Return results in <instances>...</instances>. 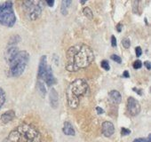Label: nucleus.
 <instances>
[{
	"label": "nucleus",
	"mask_w": 151,
	"mask_h": 142,
	"mask_svg": "<svg viewBox=\"0 0 151 142\" xmlns=\"http://www.w3.org/2000/svg\"><path fill=\"white\" fill-rule=\"evenodd\" d=\"M94 60L93 49L86 44L74 45L67 51V66L69 72H77L79 69L86 68Z\"/></svg>",
	"instance_id": "1"
},
{
	"label": "nucleus",
	"mask_w": 151,
	"mask_h": 142,
	"mask_svg": "<svg viewBox=\"0 0 151 142\" xmlns=\"http://www.w3.org/2000/svg\"><path fill=\"white\" fill-rule=\"evenodd\" d=\"M8 139L11 142H42V136L35 126L22 123L10 132Z\"/></svg>",
	"instance_id": "2"
},
{
	"label": "nucleus",
	"mask_w": 151,
	"mask_h": 142,
	"mask_svg": "<svg viewBox=\"0 0 151 142\" xmlns=\"http://www.w3.org/2000/svg\"><path fill=\"white\" fill-rule=\"evenodd\" d=\"M88 92V84L84 79H76L68 87L66 92L68 107L72 109L78 108L80 99Z\"/></svg>",
	"instance_id": "3"
},
{
	"label": "nucleus",
	"mask_w": 151,
	"mask_h": 142,
	"mask_svg": "<svg viewBox=\"0 0 151 142\" xmlns=\"http://www.w3.org/2000/svg\"><path fill=\"white\" fill-rule=\"evenodd\" d=\"M29 61V54L26 51H19L9 64V72L14 77H21Z\"/></svg>",
	"instance_id": "4"
},
{
	"label": "nucleus",
	"mask_w": 151,
	"mask_h": 142,
	"mask_svg": "<svg viewBox=\"0 0 151 142\" xmlns=\"http://www.w3.org/2000/svg\"><path fill=\"white\" fill-rule=\"evenodd\" d=\"M37 77L38 80L44 81L48 86H52L57 84V79L55 78L52 68L51 66L47 64V57L46 55H43L39 61L38 70H37Z\"/></svg>",
	"instance_id": "5"
},
{
	"label": "nucleus",
	"mask_w": 151,
	"mask_h": 142,
	"mask_svg": "<svg viewBox=\"0 0 151 142\" xmlns=\"http://www.w3.org/2000/svg\"><path fill=\"white\" fill-rule=\"evenodd\" d=\"M16 22V16L13 8L12 1H6L0 3V24L12 28Z\"/></svg>",
	"instance_id": "6"
},
{
	"label": "nucleus",
	"mask_w": 151,
	"mask_h": 142,
	"mask_svg": "<svg viewBox=\"0 0 151 142\" xmlns=\"http://www.w3.org/2000/svg\"><path fill=\"white\" fill-rule=\"evenodd\" d=\"M39 1H25L23 2V7L28 18L30 21L37 20L42 14V7Z\"/></svg>",
	"instance_id": "7"
},
{
	"label": "nucleus",
	"mask_w": 151,
	"mask_h": 142,
	"mask_svg": "<svg viewBox=\"0 0 151 142\" xmlns=\"http://www.w3.org/2000/svg\"><path fill=\"white\" fill-rule=\"evenodd\" d=\"M127 110L132 116H136L140 112V105L133 97H130L127 100Z\"/></svg>",
	"instance_id": "8"
},
{
	"label": "nucleus",
	"mask_w": 151,
	"mask_h": 142,
	"mask_svg": "<svg viewBox=\"0 0 151 142\" xmlns=\"http://www.w3.org/2000/svg\"><path fill=\"white\" fill-rule=\"evenodd\" d=\"M101 131H102V134L107 137V138H109L111 137L114 132H115V127H114V124L109 122V121H105L102 123V125H101Z\"/></svg>",
	"instance_id": "9"
},
{
	"label": "nucleus",
	"mask_w": 151,
	"mask_h": 142,
	"mask_svg": "<svg viewBox=\"0 0 151 142\" xmlns=\"http://www.w3.org/2000/svg\"><path fill=\"white\" fill-rule=\"evenodd\" d=\"M18 52H19V49L16 45H8L5 53V58H6V62L9 63L13 60V58L17 54Z\"/></svg>",
	"instance_id": "10"
},
{
	"label": "nucleus",
	"mask_w": 151,
	"mask_h": 142,
	"mask_svg": "<svg viewBox=\"0 0 151 142\" xmlns=\"http://www.w3.org/2000/svg\"><path fill=\"white\" fill-rule=\"evenodd\" d=\"M14 117H15V112L14 110H8V111H6L1 115L0 120H1L2 123L6 124L10 122H12L14 119Z\"/></svg>",
	"instance_id": "11"
},
{
	"label": "nucleus",
	"mask_w": 151,
	"mask_h": 142,
	"mask_svg": "<svg viewBox=\"0 0 151 142\" xmlns=\"http://www.w3.org/2000/svg\"><path fill=\"white\" fill-rule=\"evenodd\" d=\"M49 97H50V104H51V107L52 108H56L58 107L59 95H58V93L56 92V90L54 88H52L51 89Z\"/></svg>",
	"instance_id": "12"
},
{
	"label": "nucleus",
	"mask_w": 151,
	"mask_h": 142,
	"mask_svg": "<svg viewBox=\"0 0 151 142\" xmlns=\"http://www.w3.org/2000/svg\"><path fill=\"white\" fill-rule=\"evenodd\" d=\"M62 131L67 136H75V134H76L75 129L73 128L72 124L69 122H64Z\"/></svg>",
	"instance_id": "13"
},
{
	"label": "nucleus",
	"mask_w": 151,
	"mask_h": 142,
	"mask_svg": "<svg viewBox=\"0 0 151 142\" xmlns=\"http://www.w3.org/2000/svg\"><path fill=\"white\" fill-rule=\"evenodd\" d=\"M109 98H110L111 101L113 103H115V104H119L121 102V100H122V96H121V94H120V93L118 91L113 90L109 93Z\"/></svg>",
	"instance_id": "14"
},
{
	"label": "nucleus",
	"mask_w": 151,
	"mask_h": 142,
	"mask_svg": "<svg viewBox=\"0 0 151 142\" xmlns=\"http://www.w3.org/2000/svg\"><path fill=\"white\" fill-rule=\"evenodd\" d=\"M72 1L70 0H63L61 1V7H60V13L62 14V15H67L68 13V9L69 6H71Z\"/></svg>",
	"instance_id": "15"
},
{
	"label": "nucleus",
	"mask_w": 151,
	"mask_h": 142,
	"mask_svg": "<svg viewBox=\"0 0 151 142\" xmlns=\"http://www.w3.org/2000/svg\"><path fill=\"white\" fill-rule=\"evenodd\" d=\"M37 88H38V91H39L41 96L42 97H45V94H46V88H45L44 83L42 81H40V80L37 81Z\"/></svg>",
	"instance_id": "16"
},
{
	"label": "nucleus",
	"mask_w": 151,
	"mask_h": 142,
	"mask_svg": "<svg viewBox=\"0 0 151 142\" xmlns=\"http://www.w3.org/2000/svg\"><path fill=\"white\" fill-rule=\"evenodd\" d=\"M83 13H84V15H85L86 18L90 19V20H92V19L93 18V14L92 10H91L89 7H85L84 10H83Z\"/></svg>",
	"instance_id": "17"
},
{
	"label": "nucleus",
	"mask_w": 151,
	"mask_h": 142,
	"mask_svg": "<svg viewBox=\"0 0 151 142\" xmlns=\"http://www.w3.org/2000/svg\"><path fill=\"white\" fill-rule=\"evenodd\" d=\"M6 102V93L5 91L0 88V108H1Z\"/></svg>",
	"instance_id": "18"
},
{
	"label": "nucleus",
	"mask_w": 151,
	"mask_h": 142,
	"mask_svg": "<svg viewBox=\"0 0 151 142\" xmlns=\"http://www.w3.org/2000/svg\"><path fill=\"white\" fill-rule=\"evenodd\" d=\"M101 67H102L104 70H106V71H109V70L110 69L109 63L108 60H103L101 62Z\"/></svg>",
	"instance_id": "19"
},
{
	"label": "nucleus",
	"mask_w": 151,
	"mask_h": 142,
	"mask_svg": "<svg viewBox=\"0 0 151 142\" xmlns=\"http://www.w3.org/2000/svg\"><path fill=\"white\" fill-rule=\"evenodd\" d=\"M151 139V136L150 134L147 136V138H138L136 139H134L132 142H150Z\"/></svg>",
	"instance_id": "20"
},
{
	"label": "nucleus",
	"mask_w": 151,
	"mask_h": 142,
	"mask_svg": "<svg viewBox=\"0 0 151 142\" xmlns=\"http://www.w3.org/2000/svg\"><path fill=\"white\" fill-rule=\"evenodd\" d=\"M122 44H123V46H124L125 49H128V48L131 46L130 39H129V38H127V37H124V38L122 40Z\"/></svg>",
	"instance_id": "21"
},
{
	"label": "nucleus",
	"mask_w": 151,
	"mask_h": 142,
	"mask_svg": "<svg viewBox=\"0 0 151 142\" xmlns=\"http://www.w3.org/2000/svg\"><path fill=\"white\" fill-rule=\"evenodd\" d=\"M132 67H133L134 69H139L142 67V62L140 60H135L133 62V64H132Z\"/></svg>",
	"instance_id": "22"
},
{
	"label": "nucleus",
	"mask_w": 151,
	"mask_h": 142,
	"mask_svg": "<svg viewBox=\"0 0 151 142\" xmlns=\"http://www.w3.org/2000/svg\"><path fill=\"white\" fill-rule=\"evenodd\" d=\"M110 58H111V60H112L116 61V63H121V62H122V59H121V57H120V56H118V55H116V54H112Z\"/></svg>",
	"instance_id": "23"
},
{
	"label": "nucleus",
	"mask_w": 151,
	"mask_h": 142,
	"mask_svg": "<svg viewBox=\"0 0 151 142\" xmlns=\"http://www.w3.org/2000/svg\"><path fill=\"white\" fill-rule=\"evenodd\" d=\"M131 133V130L125 128V127H122L121 129V135L122 136H127V135H130Z\"/></svg>",
	"instance_id": "24"
},
{
	"label": "nucleus",
	"mask_w": 151,
	"mask_h": 142,
	"mask_svg": "<svg viewBox=\"0 0 151 142\" xmlns=\"http://www.w3.org/2000/svg\"><path fill=\"white\" fill-rule=\"evenodd\" d=\"M135 53H136V56H137V57H140V56H141V54H142V50H141V48H140L139 46H137V47L135 48Z\"/></svg>",
	"instance_id": "25"
},
{
	"label": "nucleus",
	"mask_w": 151,
	"mask_h": 142,
	"mask_svg": "<svg viewBox=\"0 0 151 142\" xmlns=\"http://www.w3.org/2000/svg\"><path fill=\"white\" fill-rule=\"evenodd\" d=\"M111 45H112V47H116V38L115 36L111 37Z\"/></svg>",
	"instance_id": "26"
},
{
	"label": "nucleus",
	"mask_w": 151,
	"mask_h": 142,
	"mask_svg": "<svg viewBox=\"0 0 151 142\" xmlns=\"http://www.w3.org/2000/svg\"><path fill=\"white\" fill-rule=\"evenodd\" d=\"M96 111H97V113H98L99 115H101V114L104 113V110H103L101 108H100V107H97V108H96Z\"/></svg>",
	"instance_id": "27"
},
{
	"label": "nucleus",
	"mask_w": 151,
	"mask_h": 142,
	"mask_svg": "<svg viewBox=\"0 0 151 142\" xmlns=\"http://www.w3.org/2000/svg\"><path fill=\"white\" fill-rule=\"evenodd\" d=\"M45 3H46L50 7H52L53 5H54V1H53V0H51V1H50V0H48V1H45Z\"/></svg>",
	"instance_id": "28"
},
{
	"label": "nucleus",
	"mask_w": 151,
	"mask_h": 142,
	"mask_svg": "<svg viewBox=\"0 0 151 142\" xmlns=\"http://www.w3.org/2000/svg\"><path fill=\"white\" fill-rule=\"evenodd\" d=\"M144 65L146 66V67H147V70H150L151 65H150V62H149V61H145V62H144Z\"/></svg>",
	"instance_id": "29"
},
{
	"label": "nucleus",
	"mask_w": 151,
	"mask_h": 142,
	"mask_svg": "<svg viewBox=\"0 0 151 142\" xmlns=\"http://www.w3.org/2000/svg\"><path fill=\"white\" fill-rule=\"evenodd\" d=\"M123 77H125V78H128V77H130V74H129V72L127 70H125L124 72L123 73Z\"/></svg>",
	"instance_id": "30"
},
{
	"label": "nucleus",
	"mask_w": 151,
	"mask_h": 142,
	"mask_svg": "<svg viewBox=\"0 0 151 142\" xmlns=\"http://www.w3.org/2000/svg\"><path fill=\"white\" fill-rule=\"evenodd\" d=\"M122 24L121 23H118L117 24V26H116V30H117V32H121L122 31Z\"/></svg>",
	"instance_id": "31"
},
{
	"label": "nucleus",
	"mask_w": 151,
	"mask_h": 142,
	"mask_svg": "<svg viewBox=\"0 0 151 142\" xmlns=\"http://www.w3.org/2000/svg\"><path fill=\"white\" fill-rule=\"evenodd\" d=\"M133 91H135L139 95H142V93H141L140 90H139V89H137V88H133Z\"/></svg>",
	"instance_id": "32"
},
{
	"label": "nucleus",
	"mask_w": 151,
	"mask_h": 142,
	"mask_svg": "<svg viewBox=\"0 0 151 142\" xmlns=\"http://www.w3.org/2000/svg\"><path fill=\"white\" fill-rule=\"evenodd\" d=\"M86 3V1H81V4H82V5H85Z\"/></svg>",
	"instance_id": "33"
}]
</instances>
